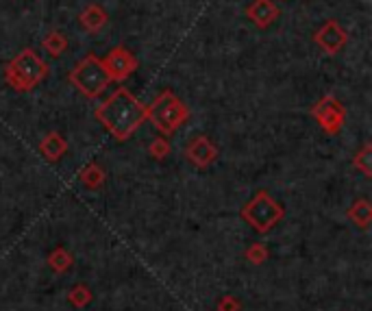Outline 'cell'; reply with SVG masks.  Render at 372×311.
<instances>
[{"label": "cell", "instance_id": "6da1fadb", "mask_svg": "<svg viewBox=\"0 0 372 311\" xmlns=\"http://www.w3.org/2000/svg\"><path fill=\"white\" fill-rule=\"evenodd\" d=\"M96 117L118 142H127L148 120V111L127 87H118L102 105H98Z\"/></svg>", "mask_w": 372, "mask_h": 311}, {"label": "cell", "instance_id": "7a4b0ae2", "mask_svg": "<svg viewBox=\"0 0 372 311\" xmlns=\"http://www.w3.org/2000/svg\"><path fill=\"white\" fill-rule=\"evenodd\" d=\"M48 77V64L33 50L24 48L5 68V81L16 92H31Z\"/></svg>", "mask_w": 372, "mask_h": 311}, {"label": "cell", "instance_id": "3957f363", "mask_svg": "<svg viewBox=\"0 0 372 311\" xmlns=\"http://www.w3.org/2000/svg\"><path fill=\"white\" fill-rule=\"evenodd\" d=\"M146 111H148V120L153 122V126L163 138L172 135L178 126H183L189 120L187 105L181 98H176L174 92H170V90L159 94L151 105L146 107Z\"/></svg>", "mask_w": 372, "mask_h": 311}, {"label": "cell", "instance_id": "277c9868", "mask_svg": "<svg viewBox=\"0 0 372 311\" xmlns=\"http://www.w3.org/2000/svg\"><path fill=\"white\" fill-rule=\"evenodd\" d=\"M70 83L77 87L83 96L96 98L109 87L111 77L105 70V66H102V59H98L96 55H87L70 72Z\"/></svg>", "mask_w": 372, "mask_h": 311}, {"label": "cell", "instance_id": "5b68a950", "mask_svg": "<svg viewBox=\"0 0 372 311\" xmlns=\"http://www.w3.org/2000/svg\"><path fill=\"white\" fill-rule=\"evenodd\" d=\"M286 209L281 207L266 189H259L244 207H242V220L250 225L257 233H268L277 222H281Z\"/></svg>", "mask_w": 372, "mask_h": 311}, {"label": "cell", "instance_id": "8992f818", "mask_svg": "<svg viewBox=\"0 0 372 311\" xmlns=\"http://www.w3.org/2000/svg\"><path fill=\"white\" fill-rule=\"evenodd\" d=\"M311 115L320 124V129L324 133H329V135H337L346 122V109L335 96L320 98L314 105V109H311Z\"/></svg>", "mask_w": 372, "mask_h": 311}, {"label": "cell", "instance_id": "52a82bcc", "mask_svg": "<svg viewBox=\"0 0 372 311\" xmlns=\"http://www.w3.org/2000/svg\"><path fill=\"white\" fill-rule=\"evenodd\" d=\"M102 66L109 72L111 81H124L138 70V59L129 48L118 46L107 53V57L102 59Z\"/></svg>", "mask_w": 372, "mask_h": 311}, {"label": "cell", "instance_id": "ba28073f", "mask_svg": "<svg viewBox=\"0 0 372 311\" xmlns=\"http://www.w3.org/2000/svg\"><path fill=\"white\" fill-rule=\"evenodd\" d=\"M314 41H316V46H320V50H324L326 55H337L342 48L346 46L348 33L335 20H326L316 31Z\"/></svg>", "mask_w": 372, "mask_h": 311}, {"label": "cell", "instance_id": "9c48e42d", "mask_svg": "<svg viewBox=\"0 0 372 311\" xmlns=\"http://www.w3.org/2000/svg\"><path fill=\"white\" fill-rule=\"evenodd\" d=\"M185 157H187V161H189L192 166L210 168L214 161L218 159V148H216V144L207 135H198V138H194L187 144Z\"/></svg>", "mask_w": 372, "mask_h": 311}, {"label": "cell", "instance_id": "30bf717a", "mask_svg": "<svg viewBox=\"0 0 372 311\" xmlns=\"http://www.w3.org/2000/svg\"><path fill=\"white\" fill-rule=\"evenodd\" d=\"M246 16L259 28H268L279 18V7L275 0H252L246 7Z\"/></svg>", "mask_w": 372, "mask_h": 311}, {"label": "cell", "instance_id": "8fae6325", "mask_svg": "<svg viewBox=\"0 0 372 311\" xmlns=\"http://www.w3.org/2000/svg\"><path fill=\"white\" fill-rule=\"evenodd\" d=\"M39 153L44 155V159L55 164L62 157H66L68 153V142L64 140V135H59L57 131H50L46 138L39 142Z\"/></svg>", "mask_w": 372, "mask_h": 311}, {"label": "cell", "instance_id": "7c38bea8", "mask_svg": "<svg viewBox=\"0 0 372 311\" xmlns=\"http://www.w3.org/2000/svg\"><path fill=\"white\" fill-rule=\"evenodd\" d=\"M81 24L87 28L89 33H98L100 28H105L107 22H109V16H107V11L102 9L100 5H87L83 11H81V16H79Z\"/></svg>", "mask_w": 372, "mask_h": 311}, {"label": "cell", "instance_id": "4fadbf2b", "mask_svg": "<svg viewBox=\"0 0 372 311\" xmlns=\"http://www.w3.org/2000/svg\"><path fill=\"white\" fill-rule=\"evenodd\" d=\"M348 220L353 222L355 227H360V229L366 231L370 227V222H372V205L366 198L355 200L348 207Z\"/></svg>", "mask_w": 372, "mask_h": 311}, {"label": "cell", "instance_id": "5bb4252c", "mask_svg": "<svg viewBox=\"0 0 372 311\" xmlns=\"http://www.w3.org/2000/svg\"><path fill=\"white\" fill-rule=\"evenodd\" d=\"M79 181L87 189H98V187H102V183H105V170H102L98 164H87L79 174Z\"/></svg>", "mask_w": 372, "mask_h": 311}, {"label": "cell", "instance_id": "9a60e30c", "mask_svg": "<svg viewBox=\"0 0 372 311\" xmlns=\"http://www.w3.org/2000/svg\"><path fill=\"white\" fill-rule=\"evenodd\" d=\"M41 46L50 57H62L68 50V37L62 31H50L46 37H44Z\"/></svg>", "mask_w": 372, "mask_h": 311}, {"label": "cell", "instance_id": "2e32d148", "mask_svg": "<svg viewBox=\"0 0 372 311\" xmlns=\"http://www.w3.org/2000/svg\"><path fill=\"white\" fill-rule=\"evenodd\" d=\"M46 263L50 265V268H53L55 272H66V270L72 268L74 257L68 253V250H66L64 246H59V248H55L53 253L46 257Z\"/></svg>", "mask_w": 372, "mask_h": 311}, {"label": "cell", "instance_id": "e0dca14e", "mask_svg": "<svg viewBox=\"0 0 372 311\" xmlns=\"http://www.w3.org/2000/svg\"><path fill=\"white\" fill-rule=\"evenodd\" d=\"M92 299H94V294L89 292L87 285H74V288L68 292V303H70L72 307H79V309L87 307L89 303H92Z\"/></svg>", "mask_w": 372, "mask_h": 311}, {"label": "cell", "instance_id": "ac0fdd59", "mask_svg": "<svg viewBox=\"0 0 372 311\" xmlns=\"http://www.w3.org/2000/svg\"><path fill=\"white\" fill-rule=\"evenodd\" d=\"M353 166L357 170H362L364 176H372V144H366L362 151L355 155Z\"/></svg>", "mask_w": 372, "mask_h": 311}, {"label": "cell", "instance_id": "d6986e66", "mask_svg": "<svg viewBox=\"0 0 372 311\" xmlns=\"http://www.w3.org/2000/svg\"><path fill=\"white\" fill-rule=\"evenodd\" d=\"M244 257H246V261H250V263L261 265L268 257H270V253H268V248H266L261 242H255V244H250V246L246 248Z\"/></svg>", "mask_w": 372, "mask_h": 311}, {"label": "cell", "instance_id": "ffe728a7", "mask_svg": "<svg viewBox=\"0 0 372 311\" xmlns=\"http://www.w3.org/2000/svg\"><path fill=\"white\" fill-rule=\"evenodd\" d=\"M170 142L166 140V138H155L153 142H151V146H148V153H151V157L153 159H157V161H161V159H166L168 155H170Z\"/></svg>", "mask_w": 372, "mask_h": 311}, {"label": "cell", "instance_id": "44dd1931", "mask_svg": "<svg viewBox=\"0 0 372 311\" xmlns=\"http://www.w3.org/2000/svg\"><path fill=\"white\" fill-rule=\"evenodd\" d=\"M218 311H242V303L235 299V296H222V299L216 303Z\"/></svg>", "mask_w": 372, "mask_h": 311}]
</instances>
